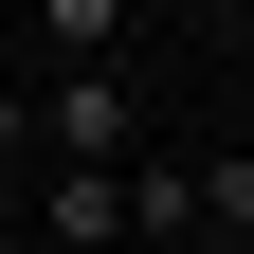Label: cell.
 Returning a JSON list of instances; mask_svg holds the SVG:
<instances>
[{
  "label": "cell",
  "instance_id": "cell-1",
  "mask_svg": "<svg viewBox=\"0 0 254 254\" xmlns=\"http://www.w3.org/2000/svg\"><path fill=\"white\" fill-rule=\"evenodd\" d=\"M18 254H127V164H37V236Z\"/></svg>",
  "mask_w": 254,
  "mask_h": 254
},
{
  "label": "cell",
  "instance_id": "cell-2",
  "mask_svg": "<svg viewBox=\"0 0 254 254\" xmlns=\"http://www.w3.org/2000/svg\"><path fill=\"white\" fill-rule=\"evenodd\" d=\"M18 55L37 73H127V0H18Z\"/></svg>",
  "mask_w": 254,
  "mask_h": 254
},
{
  "label": "cell",
  "instance_id": "cell-3",
  "mask_svg": "<svg viewBox=\"0 0 254 254\" xmlns=\"http://www.w3.org/2000/svg\"><path fill=\"white\" fill-rule=\"evenodd\" d=\"M0 55H18V0H0Z\"/></svg>",
  "mask_w": 254,
  "mask_h": 254
},
{
  "label": "cell",
  "instance_id": "cell-4",
  "mask_svg": "<svg viewBox=\"0 0 254 254\" xmlns=\"http://www.w3.org/2000/svg\"><path fill=\"white\" fill-rule=\"evenodd\" d=\"M0 254H18V236H0Z\"/></svg>",
  "mask_w": 254,
  "mask_h": 254
}]
</instances>
